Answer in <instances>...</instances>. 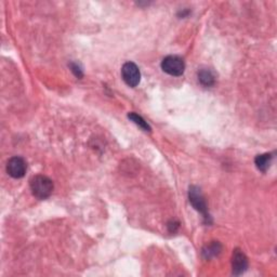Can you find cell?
<instances>
[{"instance_id":"1","label":"cell","mask_w":277,"mask_h":277,"mask_svg":"<svg viewBox=\"0 0 277 277\" xmlns=\"http://www.w3.org/2000/svg\"><path fill=\"white\" fill-rule=\"evenodd\" d=\"M33 195L38 199L48 198L53 191V182L45 175H35L30 181Z\"/></svg>"},{"instance_id":"2","label":"cell","mask_w":277,"mask_h":277,"mask_svg":"<svg viewBox=\"0 0 277 277\" xmlns=\"http://www.w3.org/2000/svg\"><path fill=\"white\" fill-rule=\"evenodd\" d=\"M161 68L171 76H181L186 70V64L178 55H168L161 62Z\"/></svg>"},{"instance_id":"3","label":"cell","mask_w":277,"mask_h":277,"mask_svg":"<svg viewBox=\"0 0 277 277\" xmlns=\"http://www.w3.org/2000/svg\"><path fill=\"white\" fill-rule=\"evenodd\" d=\"M189 199H190V202L192 204V206L195 208L198 212H200L202 216H204V218L206 219V222H209L210 217L207 214V210H208L207 204H206V200H205L204 196H202L200 189L197 187H191L190 191H189Z\"/></svg>"},{"instance_id":"4","label":"cell","mask_w":277,"mask_h":277,"mask_svg":"<svg viewBox=\"0 0 277 277\" xmlns=\"http://www.w3.org/2000/svg\"><path fill=\"white\" fill-rule=\"evenodd\" d=\"M122 76L124 81L129 87L134 88L140 84L141 73L136 66V64H134L133 62H127L124 64L122 68Z\"/></svg>"},{"instance_id":"5","label":"cell","mask_w":277,"mask_h":277,"mask_svg":"<svg viewBox=\"0 0 277 277\" xmlns=\"http://www.w3.org/2000/svg\"><path fill=\"white\" fill-rule=\"evenodd\" d=\"M27 169L26 161L22 158V157H12L11 159H9L7 164V172L10 177L14 179H21L23 178Z\"/></svg>"},{"instance_id":"6","label":"cell","mask_w":277,"mask_h":277,"mask_svg":"<svg viewBox=\"0 0 277 277\" xmlns=\"http://www.w3.org/2000/svg\"><path fill=\"white\" fill-rule=\"evenodd\" d=\"M232 267H233V274L235 275L243 274L248 267L247 257L242 250H239V249H236L233 253Z\"/></svg>"},{"instance_id":"7","label":"cell","mask_w":277,"mask_h":277,"mask_svg":"<svg viewBox=\"0 0 277 277\" xmlns=\"http://www.w3.org/2000/svg\"><path fill=\"white\" fill-rule=\"evenodd\" d=\"M198 80L200 81V84L205 87L214 86L215 82H216L215 75L212 74V72L210 70H207V68L200 70L198 72Z\"/></svg>"},{"instance_id":"8","label":"cell","mask_w":277,"mask_h":277,"mask_svg":"<svg viewBox=\"0 0 277 277\" xmlns=\"http://www.w3.org/2000/svg\"><path fill=\"white\" fill-rule=\"evenodd\" d=\"M272 158H273L272 154H262V155L257 156L256 159H255L257 168L259 170H261V171H263V172H265L270 167Z\"/></svg>"},{"instance_id":"9","label":"cell","mask_w":277,"mask_h":277,"mask_svg":"<svg viewBox=\"0 0 277 277\" xmlns=\"http://www.w3.org/2000/svg\"><path fill=\"white\" fill-rule=\"evenodd\" d=\"M128 117H129V119H131V121H132L136 126H138L141 129H143L144 131H149V132L151 131V127H150V125L147 124L140 115H137V114H135V113H129V114H128Z\"/></svg>"},{"instance_id":"10","label":"cell","mask_w":277,"mask_h":277,"mask_svg":"<svg viewBox=\"0 0 277 277\" xmlns=\"http://www.w3.org/2000/svg\"><path fill=\"white\" fill-rule=\"evenodd\" d=\"M221 249H222L221 245L219 243L215 242L204 249V256L207 258V259H209V258H212V257H216L221 252Z\"/></svg>"},{"instance_id":"11","label":"cell","mask_w":277,"mask_h":277,"mask_svg":"<svg viewBox=\"0 0 277 277\" xmlns=\"http://www.w3.org/2000/svg\"><path fill=\"white\" fill-rule=\"evenodd\" d=\"M72 71L75 73V75L77 77H81L82 76V73H81V70L76 65V64H72Z\"/></svg>"}]
</instances>
